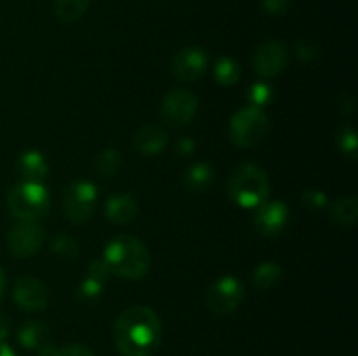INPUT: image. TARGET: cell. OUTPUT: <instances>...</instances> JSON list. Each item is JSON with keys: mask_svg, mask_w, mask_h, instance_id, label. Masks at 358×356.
Instances as JSON below:
<instances>
[{"mask_svg": "<svg viewBox=\"0 0 358 356\" xmlns=\"http://www.w3.org/2000/svg\"><path fill=\"white\" fill-rule=\"evenodd\" d=\"M163 325L154 309L131 306L114 323V344L122 356H152L161 346Z\"/></svg>", "mask_w": 358, "mask_h": 356, "instance_id": "1", "label": "cell"}, {"mask_svg": "<svg viewBox=\"0 0 358 356\" xmlns=\"http://www.w3.org/2000/svg\"><path fill=\"white\" fill-rule=\"evenodd\" d=\"M101 260L110 274L124 279H142L150 269V251L142 239L122 234L105 246Z\"/></svg>", "mask_w": 358, "mask_h": 356, "instance_id": "2", "label": "cell"}, {"mask_svg": "<svg viewBox=\"0 0 358 356\" xmlns=\"http://www.w3.org/2000/svg\"><path fill=\"white\" fill-rule=\"evenodd\" d=\"M226 191L240 208H257L269 198L268 173L255 163H240L231 171Z\"/></svg>", "mask_w": 358, "mask_h": 356, "instance_id": "3", "label": "cell"}, {"mask_svg": "<svg viewBox=\"0 0 358 356\" xmlns=\"http://www.w3.org/2000/svg\"><path fill=\"white\" fill-rule=\"evenodd\" d=\"M7 206L20 222H35L49 212L51 198L41 181H21L7 194Z\"/></svg>", "mask_w": 358, "mask_h": 356, "instance_id": "4", "label": "cell"}, {"mask_svg": "<svg viewBox=\"0 0 358 356\" xmlns=\"http://www.w3.org/2000/svg\"><path fill=\"white\" fill-rule=\"evenodd\" d=\"M269 133V117L262 108L243 107L231 117V142L240 149H252L264 142Z\"/></svg>", "mask_w": 358, "mask_h": 356, "instance_id": "5", "label": "cell"}, {"mask_svg": "<svg viewBox=\"0 0 358 356\" xmlns=\"http://www.w3.org/2000/svg\"><path fill=\"white\" fill-rule=\"evenodd\" d=\"M98 201V188L93 181L76 180L63 192V213L76 225L91 218Z\"/></svg>", "mask_w": 358, "mask_h": 356, "instance_id": "6", "label": "cell"}, {"mask_svg": "<svg viewBox=\"0 0 358 356\" xmlns=\"http://www.w3.org/2000/svg\"><path fill=\"white\" fill-rule=\"evenodd\" d=\"M245 295H247V290L240 279L234 276H222L206 288L205 306L212 313L224 316V314L236 311L243 302Z\"/></svg>", "mask_w": 358, "mask_h": 356, "instance_id": "7", "label": "cell"}, {"mask_svg": "<svg viewBox=\"0 0 358 356\" xmlns=\"http://www.w3.org/2000/svg\"><path fill=\"white\" fill-rule=\"evenodd\" d=\"M198 96L192 91L178 87L171 89L161 103V121L173 129H182L192 122L198 112Z\"/></svg>", "mask_w": 358, "mask_h": 356, "instance_id": "8", "label": "cell"}, {"mask_svg": "<svg viewBox=\"0 0 358 356\" xmlns=\"http://www.w3.org/2000/svg\"><path fill=\"white\" fill-rule=\"evenodd\" d=\"M45 243V232L37 222H20L7 234V251L16 258L34 257Z\"/></svg>", "mask_w": 358, "mask_h": 356, "instance_id": "9", "label": "cell"}, {"mask_svg": "<svg viewBox=\"0 0 358 356\" xmlns=\"http://www.w3.org/2000/svg\"><path fill=\"white\" fill-rule=\"evenodd\" d=\"M254 70L262 79H273L280 75L289 65V47L282 40H266L255 49Z\"/></svg>", "mask_w": 358, "mask_h": 356, "instance_id": "10", "label": "cell"}, {"mask_svg": "<svg viewBox=\"0 0 358 356\" xmlns=\"http://www.w3.org/2000/svg\"><path fill=\"white\" fill-rule=\"evenodd\" d=\"M208 66V54L198 45L180 49L171 59V73L180 82H196L201 79Z\"/></svg>", "mask_w": 358, "mask_h": 356, "instance_id": "11", "label": "cell"}, {"mask_svg": "<svg viewBox=\"0 0 358 356\" xmlns=\"http://www.w3.org/2000/svg\"><path fill=\"white\" fill-rule=\"evenodd\" d=\"M290 212L283 201H264L255 208L254 227L266 237H275L289 225Z\"/></svg>", "mask_w": 358, "mask_h": 356, "instance_id": "12", "label": "cell"}, {"mask_svg": "<svg viewBox=\"0 0 358 356\" xmlns=\"http://www.w3.org/2000/svg\"><path fill=\"white\" fill-rule=\"evenodd\" d=\"M13 299L20 309L35 313V311H42L48 307L49 292L41 279L34 278V276H21L14 283Z\"/></svg>", "mask_w": 358, "mask_h": 356, "instance_id": "13", "label": "cell"}, {"mask_svg": "<svg viewBox=\"0 0 358 356\" xmlns=\"http://www.w3.org/2000/svg\"><path fill=\"white\" fill-rule=\"evenodd\" d=\"M17 342L28 351H37L38 356H52L56 349L51 341V330L42 321H27L17 330Z\"/></svg>", "mask_w": 358, "mask_h": 356, "instance_id": "14", "label": "cell"}, {"mask_svg": "<svg viewBox=\"0 0 358 356\" xmlns=\"http://www.w3.org/2000/svg\"><path fill=\"white\" fill-rule=\"evenodd\" d=\"M168 145V136L163 128L156 124H143L133 135V147L143 156H157Z\"/></svg>", "mask_w": 358, "mask_h": 356, "instance_id": "15", "label": "cell"}, {"mask_svg": "<svg viewBox=\"0 0 358 356\" xmlns=\"http://www.w3.org/2000/svg\"><path fill=\"white\" fill-rule=\"evenodd\" d=\"M138 215V202L131 194H114L105 202V216L115 225H124Z\"/></svg>", "mask_w": 358, "mask_h": 356, "instance_id": "16", "label": "cell"}, {"mask_svg": "<svg viewBox=\"0 0 358 356\" xmlns=\"http://www.w3.org/2000/svg\"><path fill=\"white\" fill-rule=\"evenodd\" d=\"M16 170L23 181H41L48 177L49 164L44 154L38 150H24L16 161Z\"/></svg>", "mask_w": 358, "mask_h": 356, "instance_id": "17", "label": "cell"}, {"mask_svg": "<svg viewBox=\"0 0 358 356\" xmlns=\"http://www.w3.org/2000/svg\"><path fill=\"white\" fill-rule=\"evenodd\" d=\"M215 181V170L210 163H196L187 168L184 175V187L185 191L194 192V194H203L208 191Z\"/></svg>", "mask_w": 358, "mask_h": 356, "instance_id": "18", "label": "cell"}, {"mask_svg": "<svg viewBox=\"0 0 358 356\" xmlns=\"http://www.w3.org/2000/svg\"><path fill=\"white\" fill-rule=\"evenodd\" d=\"M329 215L338 225H353L358 218V199L355 195H345L336 199L329 206Z\"/></svg>", "mask_w": 358, "mask_h": 356, "instance_id": "19", "label": "cell"}, {"mask_svg": "<svg viewBox=\"0 0 358 356\" xmlns=\"http://www.w3.org/2000/svg\"><path fill=\"white\" fill-rule=\"evenodd\" d=\"M280 279H282V267L276 262H262L252 272V285L264 292L275 288Z\"/></svg>", "mask_w": 358, "mask_h": 356, "instance_id": "20", "label": "cell"}, {"mask_svg": "<svg viewBox=\"0 0 358 356\" xmlns=\"http://www.w3.org/2000/svg\"><path fill=\"white\" fill-rule=\"evenodd\" d=\"M91 0H55V16L59 23L72 24L84 16Z\"/></svg>", "mask_w": 358, "mask_h": 356, "instance_id": "21", "label": "cell"}, {"mask_svg": "<svg viewBox=\"0 0 358 356\" xmlns=\"http://www.w3.org/2000/svg\"><path fill=\"white\" fill-rule=\"evenodd\" d=\"M213 77L220 86H234L241 79V65L231 56H220L213 66Z\"/></svg>", "mask_w": 358, "mask_h": 356, "instance_id": "22", "label": "cell"}, {"mask_svg": "<svg viewBox=\"0 0 358 356\" xmlns=\"http://www.w3.org/2000/svg\"><path fill=\"white\" fill-rule=\"evenodd\" d=\"M122 164V156L115 149H103L94 157V171L101 178H112Z\"/></svg>", "mask_w": 358, "mask_h": 356, "instance_id": "23", "label": "cell"}, {"mask_svg": "<svg viewBox=\"0 0 358 356\" xmlns=\"http://www.w3.org/2000/svg\"><path fill=\"white\" fill-rule=\"evenodd\" d=\"M105 283L100 279L93 278V276H86V278L80 281V285L76 290V299L80 304H94L103 293Z\"/></svg>", "mask_w": 358, "mask_h": 356, "instance_id": "24", "label": "cell"}, {"mask_svg": "<svg viewBox=\"0 0 358 356\" xmlns=\"http://www.w3.org/2000/svg\"><path fill=\"white\" fill-rule=\"evenodd\" d=\"M51 251L62 260H73L79 255V244L69 234H56L51 241Z\"/></svg>", "mask_w": 358, "mask_h": 356, "instance_id": "25", "label": "cell"}, {"mask_svg": "<svg viewBox=\"0 0 358 356\" xmlns=\"http://www.w3.org/2000/svg\"><path fill=\"white\" fill-rule=\"evenodd\" d=\"M336 143H338V149L343 156L350 157V159H355L358 156V136L353 126H345V128L339 129Z\"/></svg>", "mask_w": 358, "mask_h": 356, "instance_id": "26", "label": "cell"}, {"mask_svg": "<svg viewBox=\"0 0 358 356\" xmlns=\"http://www.w3.org/2000/svg\"><path fill=\"white\" fill-rule=\"evenodd\" d=\"M248 101H250V107L255 108H264L266 105H269L275 98V91L269 84L266 82H255L248 87Z\"/></svg>", "mask_w": 358, "mask_h": 356, "instance_id": "27", "label": "cell"}, {"mask_svg": "<svg viewBox=\"0 0 358 356\" xmlns=\"http://www.w3.org/2000/svg\"><path fill=\"white\" fill-rule=\"evenodd\" d=\"M301 199H303V202L310 209H324V208H327V205H329L327 194L322 191H318V188H308V191L303 192Z\"/></svg>", "mask_w": 358, "mask_h": 356, "instance_id": "28", "label": "cell"}, {"mask_svg": "<svg viewBox=\"0 0 358 356\" xmlns=\"http://www.w3.org/2000/svg\"><path fill=\"white\" fill-rule=\"evenodd\" d=\"M292 7V0H262V9L271 16H283Z\"/></svg>", "mask_w": 358, "mask_h": 356, "instance_id": "29", "label": "cell"}, {"mask_svg": "<svg viewBox=\"0 0 358 356\" xmlns=\"http://www.w3.org/2000/svg\"><path fill=\"white\" fill-rule=\"evenodd\" d=\"M296 52L299 56L301 61H315L320 54L318 51V45L313 44V42H308V40H301L297 42L296 45Z\"/></svg>", "mask_w": 358, "mask_h": 356, "instance_id": "30", "label": "cell"}, {"mask_svg": "<svg viewBox=\"0 0 358 356\" xmlns=\"http://www.w3.org/2000/svg\"><path fill=\"white\" fill-rule=\"evenodd\" d=\"M52 356H94V353L83 344H66L56 348Z\"/></svg>", "mask_w": 358, "mask_h": 356, "instance_id": "31", "label": "cell"}, {"mask_svg": "<svg viewBox=\"0 0 358 356\" xmlns=\"http://www.w3.org/2000/svg\"><path fill=\"white\" fill-rule=\"evenodd\" d=\"M87 276H93V278L100 279V281H107L108 276H110V272H108L107 265L103 264V260L101 258H98V260L91 262L90 264V269H87Z\"/></svg>", "mask_w": 358, "mask_h": 356, "instance_id": "32", "label": "cell"}, {"mask_svg": "<svg viewBox=\"0 0 358 356\" xmlns=\"http://www.w3.org/2000/svg\"><path fill=\"white\" fill-rule=\"evenodd\" d=\"M175 149H177V154L182 157H187V156H192L196 150V142L192 138H187V136H184V138H178L177 140V145H175Z\"/></svg>", "mask_w": 358, "mask_h": 356, "instance_id": "33", "label": "cell"}, {"mask_svg": "<svg viewBox=\"0 0 358 356\" xmlns=\"http://www.w3.org/2000/svg\"><path fill=\"white\" fill-rule=\"evenodd\" d=\"M10 334V320L6 314H0V342Z\"/></svg>", "mask_w": 358, "mask_h": 356, "instance_id": "34", "label": "cell"}, {"mask_svg": "<svg viewBox=\"0 0 358 356\" xmlns=\"http://www.w3.org/2000/svg\"><path fill=\"white\" fill-rule=\"evenodd\" d=\"M3 293H6V272H3L2 265H0V300H2Z\"/></svg>", "mask_w": 358, "mask_h": 356, "instance_id": "35", "label": "cell"}, {"mask_svg": "<svg viewBox=\"0 0 358 356\" xmlns=\"http://www.w3.org/2000/svg\"><path fill=\"white\" fill-rule=\"evenodd\" d=\"M0 356H16V355H14V351L9 348V346L0 342Z\"/></svg>", "mask_w": 358, "mask_h": 356, "instance_id": "36", "label": "cell"}]
</instances>
